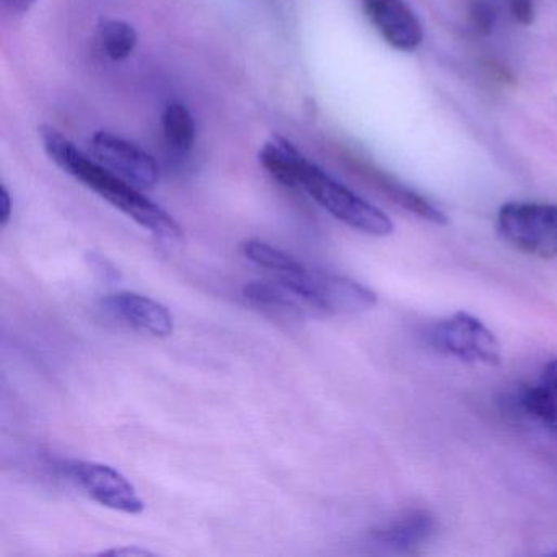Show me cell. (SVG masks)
Returning a JSON list of instances; mask_svg holds the SVG:
<instances>
[{
    "instance_id": "obj_1",
    "label": "cell",
    "mask_w": 557,
    "mask_h": 557,
    "mask_svg": "<svg viewBox=\"0 0 557 557\" xmlns=\"http://www.w3.org/2000/svg\"><path fill=\"white\" fill-rule=\"evenodd\" d=\"M38 134H40L44 153L67 176L92 190L100 198L133 219L154 236L166 241L182 239L183 230L179 222L163 206L141 193V189L106 169L99 160L87 156L56 128L41 125L38 128Z\"/></svg>"
},
{
    "instance_id": "obj_2",
    "label": "cell",
    "mask_w": 557,
    "mask_h": 557,
    "mask_svg": "<svg viewBox=\"0 0 557 557\" xmlns=\"http://www.w3.org/2000/svg\"><path fill=\"white\" fill-rule=\"evenodd\" d=\"M296 189L305 190L328 215L359 233L373 237H386L394 231V224L386 212L357 195L339 180L328 176L308 157L299 169Z\"/></svg>"
},
{
    "instance_id": "obj_3",
    "label": "cell",
    "mask_w": 557,
    "mask_h": 557,
    "mask_svg": "<svg viewBox=\"0 0 557 557\" xmlns=\"http://www.w3.org/2000/svg\"><path fill=\"white\" fill-rule=\"evenodd\" d=\"M288 283L314 309L315 315L362 314L378 305V296L368 286L324 270L302 265L288 275H276Z\"/></svg>"
},
{
    "instance_id": "obj_4",
    "label": "cell",
    "mask_w": 557,
    "mask_h": 557,
    "mask_svg": "<svg viewBox=\"0 0 557 557\" xmlns=\"http://www.w3.org/2000/svg\"><path fill=\"white\" fill-rule=\"evenodd\" d=\"M498 231L520 252L540 259L557 257V205L505 203L498 211Z\"/></svg>"
},
{
    "instance_id": "obj_5",
    "label": "cell",
    "mask_w": 557,
    "mask_h": 557,
    "mask_svg": "<svg viewBox=\"0 0 557 557\" xmlns=\"http://www.w3.org/2000/svg\"><path fill=\"white\" fill-rule=\"evenodd\" d=\"M427 340L437 352L462 362L485 365L501 363V344L484 322L468 312H456L431 325Z\"/></svg>"
},
{
    "instance_id": "obj_6",
    "label": "cell",
    "mask_w": 557,
    "mask_h": 557,
    "mask_svg": "<svg viewBox=\"0 0 557 557\" xmlns=\"http://www.w3.org/2000/svg\"><path fill=\"white\" fill-rule=\"evenodd\" d=\"M60 471L102 507L128 515L143 514L146 507L137 488L112 466L86 459H66L61 463Z\"/></svg>"
},
{
    "instance_id": "obj_7",
    "label": "cell",
    "mask_w": 557,
    "mask_h": 557,
    "mask_svg": "<svg viewBox=\"0 0 557 557\" xmlns=\"http://www.w3.org/2000/svg\"><path fill=\"white\" fill-rule=\"evenodd\" d=\"M93 157L100 164L120 176L138 189H154L159 182V166L156 159L138 144L109 133L96 131L90 140Z\"/></svg>"
},
{
    "instance_id": "obj_8",
    "label": "cell",
    "mask_w": 557,
    "mask_h": 557,
    "mask_svg": "<svg viewBox=\"0 0 557 557\" xmlns=\"http://www.w3.org/2000/svg\"><path fill=\"white\" fill-rule=\"evenodd\" d=\"M373 27L394 50L412 53L424 41V28L404 0H362Z\"/></svg>"
},
{
    "instance_id": "obj_9",
    "label": "cell",
    "mask_w": 557,
    "mask_h": 557,
    "mask_svg": "<svg viewBox=\"0 0 557 557\" xmlns=\"http://www.w3.org/2000/svg\"><path fill=\"white\" fill-rule=\"evenodd\" d=\"M106 312L120 319L134 331L166 339L173 334L176 321L172 312L163 302L134 292H118L103 299Z\"/></svg>"
},
{
    "instance_id": "obj_10",
    "label": "cell",
    "mask_w": 557,
    "mask_h": 557,
    "mask_svg": "<svg viewBox=\"0 0 557 557\" xmlns=\"http://www.w3.org/2000/svg\"><path fill=\"white\" fill-rule=\"evenodd\" d=\"M243 296L247 305L275 318L302 319L315 315L314 309L302 295L280 278L247 283Z\"/></svg>"
},
{
    "instance_id": "obj_11",
    "label": "cell",
    "mask_w": 557,
    "mask_h": 557,
    "mask_svg": "<svg viewBox=\"0 0 557 557\" xmlns=\"http://www.w3.org/2000/svg\"><path fill=\"white\" fill-rule=\"evenodd\" d=\"M435 531V520L424 510L409 511L385 527L376 528L372 536L378 546L394 553H412L424 546Z\"/></svg>"
},
{
    "instance_id": "obj_12",
    "label": "cell",
    "mask_w": 557,
    "mask_h": 557,
    "mask_svg": "<svg viewBox=\"0 0 557 557\" xmlns=\"http://www.w3.org/2000/svg\"><path fill=\"white\" fill-rule=\"evenodd\" d=\"M306 156L286 138L273 134L259 153L260 166L282 185L296 189Z\"/></svg>"
},
{
    "instance_id": "obj_13",
    "label": "cell",
    "mask_w": 557,
    "mask_h": 557,
    "mask_svg": "<svg viewBox=\"0 0 557 557\" xmlns=\"http://www.w3.org/2000/svg\"><path fill=\"white\" fill-rule=\"evenodd\" d=\"M515 404L531 420L549 430H557V392L544 383L523 386L517 392Z\"/></svg>"
},
{
    "instance_id": "obj_14",
    "label": "cell",
    "mask_w": 557,
    "mask_h": 557,
    "mask_svg": "<svg viewBox=\"0 0 557 557\" xmlns=\"http://www.w3.org/2000/svg\"><path fill=\"white\" fill-rule=\"evenodd\" d=\"M96 30L102 53L112 61H125L137 50L140 35L133 25L120 18H102Z\"/></svg>"
},
{
    "instance_id": "obj_15",
    "label": "cell",
    "mask_w": 557,
    "mask_h": 557,
    "mask_svg": "<svg viewBox=\"0 0 557 557\" xmlns=\"http://www.w3.org/2000/svg\"><path fill=\"white\" fill-rule=\"evenodd\" d=\"M163 131L170 150L180 156H186L195 146V120L183 103L170 102L164 108Z\"/></svg>"
},
{
    "instance_id": "obj_16",
    "label": "cell",
    "mask_w": 557,
    "mask_h": 557,
    "mask_svg": "<svg viewBox=\"0 0 557 557\" xmlns=\"http://www.w3.org/2000/svg\"><path fill=\"white\" fill-rule=\"evenodd\" d=\"M241 252L254 265L260 269L270 270L276 275H288V273L296 272L301 269L305 263L301 260L295 259L289 256L285 250L272 246V244L263 243L260 239H247L241 244Z\"/></svg>"
},
{
    "instance_id": "obj_17",
    "label": "cell",
    "mask_w": 557,
    "mask_h": 557,
    "mask_svg": "<svg viewBox=\"0 0 557 557\" xmlns=\"http://www.w3.org/2000/svg\"><path fill=\"white\" fill-rule=\"evenodd\" d=\"M383 189L391 196L392 202L398 203L402 208L407 209L412 215L425 219V221L433 222L438 226L449 224V218L441 209H438L433 203L428 202L425 196L418 195L414 190L409 186L401 185V183L389 182V180L381 179Z\"/></svg>"
},
{
    "instance_id": "obj_18",
    "label": "cell",
    "mask_w": 557,
    "mask_h": 557,
    "mask_svg": "<svg viewBox=\"0 0 557 557\" xmlns=\"http://www.w3.org/2000/svg\"><path fill=\"white\" fill-rule=\"evenodd\" d=\"M469 15H471L472 25L478 34L488 37L494 31L497 14H495L494 5L489 4L488 0H475Z\"/></svg>"
},
{
    "instance_id": "obj_19",
    "label": "cell",
    "mask_w": 557,
    "mask_h": 557,
    "mask_svg": "<svg viewBox=\"0 0 557 557\" xmlns=\"http://www.w3.org/2000/svg\"><path fill=\"white\" fill-rule=\"evenodd\" d=\"M508 9H510L511 17L524 27L533 24L534 17H536L533 0H508Z\"/></svg>"
},
{
    "instance_id": "obj_20",
    "label": "cell",
    "mask_w": 557,
    "mask_h": 557,
    "mask_svg": "<svg viewBox=\"0 0 557 557\" xmlns=\"http://www.w3.org/2000/svg\"><path fill=\"white\" fill-rule=\"evenodd\" d=\"M87 262H89V265L92 267L103 280H106V282H117V280H120V272H118L117 267L109 262L108 259H105V257L90 252L89 256H87Z\"/></svg>"
},
{
    "instance_id": "obj_21",
    "label": "cell",
    "mask_w": 557,
    "mask_h": 557,
    "mask_svg": "<svg viewBox=\"0 0 557 557\" xmlns=\"http://www.w3.org/2000/svg\"><path fill=\"white\" fill-rule=\"evenodd\" d=\"M12 211H14V202H12L11 192L8 186L2 185L0 189V226H8L11 222Z\"/></svg>"
},
{
    "instance_id": "obj_22",
    "label": "cell",
    "mask_w": 557,
    "mask_h": 557,
    "mask_svg": "<svg viewBox=\"0 0 557 557\" xmlns=\"http://www.w3.org/2000/svg\"><path fill=\"white\" fill-rule=\"evenodd\" d=\"M38 0H2L5 11L14 17H24L35 8Z\"/></svg>"
},
{
    "instance_id": "obj_23",
    "label": "cell",
    "mask_w": 557,
    "mask_h": 557,
    "mask_svg": "<svg viewBox=\"0 0 557 557\" xmlns=\"http://www.w3.org/2000/svg\"><path fill=\"white\" fill-rule=\"evenodd\" d=\"M154 553L144 549L140 546L115 547V549L102 550L99 556H128V557H144L153 556Z\"/></svg>"
},
{
    "instance_id": "obj_24",
    "label": "cell",
    "mask_w": 557,
    "mask_h": 557,
    "mask_svg": "<svg viewBox=\"0 0 557 557\" xmlns=\"http://www.w3.org/2000/svg\"><path fill=\"white\" fill-rule=\"evenodd\" d=\"M540 381L557 392V359L550 360V362L544 366Z\"/></svg>"
}]
</instances>
